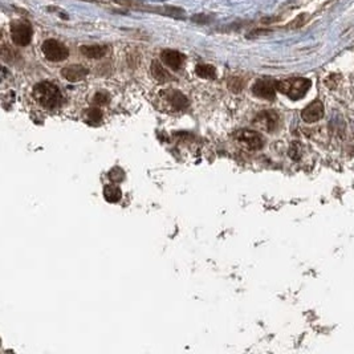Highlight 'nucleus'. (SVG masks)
<instances>
[{
	"label": "nucleus",
	"instance_id": "obj_7",
	"mask_svg": "<svg viewBox=\"0 0 354 354\" xmlns=\"http://www.w3.org/2000/svg\"><path fill=\"white\" fill-rule=\"evenodd\" d=\"M89 73L87 68L83 67V65H71V67L64 68L61 71V76L64 79H67L68 81L71 83H77V81H81L87 77V75Z\"/></svg>",
	"mask_w": 354,
	"mask_h": 354
},
{
	"label": "nucleus",
	"instance_id": "obj_11",
	"mask_svg": "<svg viewBox=\"0 0 354 354\" xmlns=\"http://www.w3.org/2000/svg\"><path fill=\"white\" fill-rule=\"evenodd\" d=\"M80 51L89 59H101L107 55L108 49L104 45H83L80 48Z\"/></svg>",
	"mask_w": 354,
	"mask_h": 354
},
{
	"label": "nucleus",
	"instance_id": "obj_4",
	"mask_svg": "<svg viewBox=\"0 0 354 354\" xmlns=\"http://www.w3.org/2000/svg\"><path fill=\"white\" fill-rule=\"evenodd\" d=\"M11 36L12 41L16 45L25 47L31 43L32 39V28L31 25L25 21H15L11 25Z\"/></svg>",
	"mask_w": 354,
	"mask_h": 354
},
{
	"label": "nucleus",
	"instance_id": "obj_16",
	"mask_svg": "<svg viewBox=\"0 0 354 354\" xmlns=\"http://www.w3.org/2000/svg\"><path fill=\"white\" fill-rule=\"evenodd\" d=\"M84 118L89 125H99L100 122L103 121V112L100 111L99 108H91L85 112Z\"/></svg>",
	"mask_w": 354,
	"mask_h": 354
},
{
	"label": "nucleus",
	"instance_id": "obj_5",
	"mask_svg": "<svg viewBox=\"0 0 354 354\" xmlns=\"http://www.w3.org/2000/svg\"><path fill=\"white\" fill-rule=\"evenodd\" d=\"M236 139L251 150H259L263 147V138L253 130H239L236 133Z\"/></svg>",
	"mask_w": 354,
	"mask_h": 354
},
{
	"label": "nucleus",
	"instance_id": "obj_17",
	"mask_svg": "<svg viewBox=\"0 0 354 354\" xmlns=\"http://www.w3.org/2000/svg\"><path fill=\"white\" fill-rule=\"evenodd\" d=\"M108 177H109V179H111L113 183H119V182L125 179V173H123V170L119 169V167H115V169H112L111 171H109Z\"/></svg>",
	"mask_w": 354,
	"mask_h": 354
},
{
	"label": "nucleus",
	"instance_id": "obj_15",
	"mask_svg": "<svg viewBox=\"0 0 354 354\" xmlns=\"http://www.w3.org/2000/svg\"><path fill=\"white\" fill-rule=\"evenodd\" d=\"M195 73H197L199 77L202 79H215L217 77V71L213 65H207V64H199L197 68H195Z\"/></svg>",
	"mask_w": 354,
	"mask_h": 354
},
{
	"label": "nucleus",
	"instance_id": "obj_2",
	"mask_svg": "<svg viewBox=\"0 0 354 354\" xmlns=\"http://www.w3.org/2000/svg\"><path fill=\"white\" fill-rule=\"evenodd\" d=\"M277 91L281 92L283 95H287L289 99L299 100L305 96L309 88H311V81L307 79H291L284 80L276 83Z\"/></svg>",
	"mask_w": 354,
	"mask_h": 354
},
{
	"label": "nucleus",
	"instance_id": "obj_10",
	"mask_svg": "<svg viewBox=\"0 0 354 354\" xmlns=\"http://www.w3.org/2000/svg\"><path fill=\"white\" fill-rule=\"evenodd\" d=\"M257 123L261 125V127L268 131H272L277 125V115H275L273 112H263L257 116Z\"/></svg>",
	"mask_w": 354,
	"mask_h": 354
},
{
	"label": "nucleus",
	"instance_id": "obj_9",
	"mask_svg": "<svg viewBox=\"0 0 354 354\" xmlns=\"http://www.w3.org/2000/svg\"><path fill=\"white\" fill-rule=\"evenodd\" d=\"M323 104L320 103V101H315V103H312L311 105H308V107L304 109L303 113H301V117H303V119L305 122H316L323 117Z\"/></svg>",
	"mask_w": 354,
	"mask_h": 354
},
{
	"label": "nucleus",
	"instance_id": "obj_8",
	"mask_svg": "<svg viewBox=\"0 0 354 354\" xmlns=\"http://www.w3.org/2000/svg\"><path fill=\"white\" fill-rule=\"evenodd\" d=\"M162 61L167 65L169 68H171L173 71H178L182 67V64L185 61V56L179 53L177 51H163L162 52Z\"/></svg>",
	"mask_w": 354,
	"mask_h": 354
},
{
	"label": "nucleus",
	"instance_id": "obj_18",
	"mask_svg": "<svg viewBox=\"0 0 354 354\" xmlns=\"http://www.w3.org/2000/svg\"><path fill=\"white\" fill-rule=\"evenodd\" d=\"M95 103L97 105H105V104L109 103V96L107 93H97L95 96Z\"/></svg>",
	"mask_w": 354,
	"mask_h": 354
},
{
	"label": "nucleus",
	"instance_id": "obj_13",
	"mask_svg": "<svg viewBox=\"0 0 354 354\" xmlns=\"http://www.w3.org/2000/svg\"><path fill=\"white\" fill-rule=\"evenodd\" d=\"M104 198L107 199L109 203H117L121 201L122 193L121 189L115 185H108L104 187Z\"/></svg>",
	"mask_w": 354,
	"mask_h": 354
},
{
	"label": "nucleus",
	"instance_id": "obj_14",
	"mask_svg": "<svg viewBox=\"0 0 354 354\" xmlns=\"http://www.w3.org/2000/svg\"><path fill=\"white\" fill-rule=\"evenodd\" d=\"M169 101L175 111H182V109H185L189 105L187 99L182 93H179V92H173L171 96L169 97Z\"/></svg>",
	"mask_w": 354,
	"mask_h": 354
},
{
	"label": "nucleus",
	"instance_id": "obj_6",
	"mask_svg": "<svg viewBox=\"0 0 354 354\" xmlns=\"http://www.w3.org/2000/svg\"><path fill=\"white\" fill-rule=\"evenodd\" d=\"M276 83L271 81V80H259L256 81V84L252 87V92L253 95L260 97V99L265 100H273L276 96Z\"/></svg>",
	"mask_w": 354,
	"mask_h": 354
},
{
	"label": "nucleus",
	"instance_id": "obj_1",
	"mask_svg": "<svg viewBox=\"0 0 354 354\" xmlns=\"http://www.w3.org/2000/svg\"><path fill=\"white\" fill-rule=\"evenodd\" d=\"M33 99L40 107L45 109H55L60 107L63 103L61 92L55 84L52 83H40L33 88Z\"/></svg>",
	"mask_w": 354,
	"mask_h": 354
},
{
	"label": "nucleus",
	"instance_id": "obj_3",
	"mask_svg": "<svg viewBox=\"0 0 354 354\" xmlns=\"http://www.w3.org/2000/svg\"><path fill=\"white\" fill-rule=\"evenodd\" d=\"M43 53L49 61H64L69 56V51L64 44L59 43L57 40H47L43 43Z\"/></svg>",
	"mask_w": 354,
	"mask_h": 354
},
{
	"label": "nucleus",
	"instance_id": "obj_12",
	"mask_svg": "<svg viewBox=\"0 0 354 354\" xmlns=\"http://www.w3.org/2000/svg\"><path fill=\"white\" fill-rule=\"evenodd\" d=\"M151 73H153V77L159 83H167L171 80V76L169 75V72L166 71L165 68L162 67L161 64L158 61H153L151 64Z\"/></svg>",
	"mask_w": 354,
	"mask_h": 354
}]
</instances>
